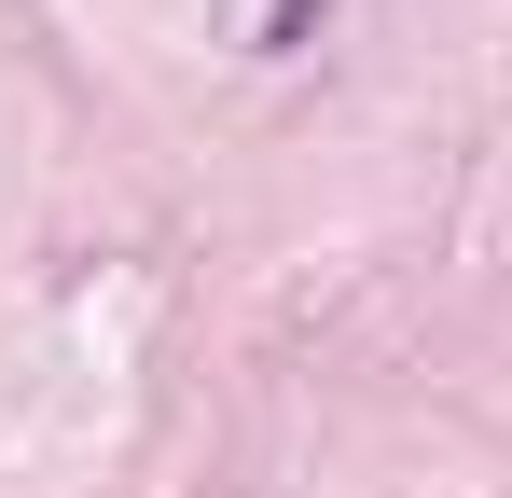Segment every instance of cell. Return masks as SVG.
Instances as JSON below:
<instances>
[{
  "instance_id": "6da1fadb",
  "label": "cell",
  "mask_w": 512,
  "mask_h": 498,
  "mask_svg": "<svg viewBox=\"0 0 512 498\" xmlns=\"http://www.w3.org/2000/svg\"><path fill=\"white\" fill-rule=\"evenodd\" d=\"M319 14H333V0H250V14H236V42H250V56H305V42H319Z\"/></svg>"
}]
</instances>
